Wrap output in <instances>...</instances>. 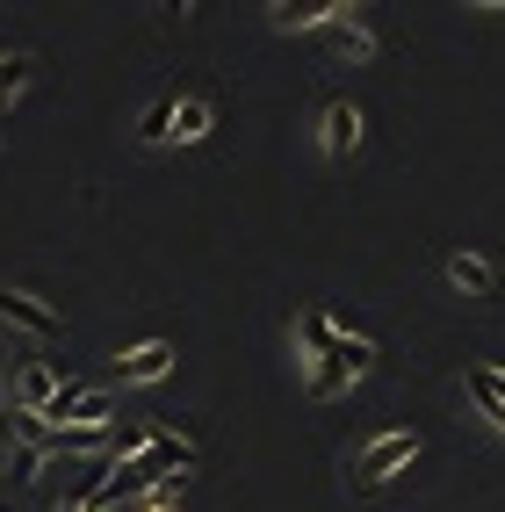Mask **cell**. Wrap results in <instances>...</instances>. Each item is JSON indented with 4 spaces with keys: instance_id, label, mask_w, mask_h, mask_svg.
Masks as SVG:
<instances>
[{
    "instance_id": "obj_4",
    "label": "cell",
    "mask_w": 505,
    "mask_h": 512,
    "mask_svg": "<svg viewBox=\"0 0 505 512\" xmlns=\"http://www.w3.org/2000/svg\"><path fill=\"white\" fill-rule=\"evenodd\" d=\"M58 390H65V375H58L51 361H22V368H15V412H37V419H44Z\"/></svg>"
},
{
    "instance_id": "obj_16",
    "label": "cell",
    "mask_w": 505,
    "mask_h": 512,
    "mask_svg": "<svg viewBox=\"0 0 505 512\" xmlns=\"http://www.w3.org/2000/svg\"><path fill=\"white\" fill-rule=\"evenodd\" d=\"M181 491H188V476H166V484L145 498V512H181Z\"/></svg>"
},
{
    "instance_id": "obj_7",
    "label": "cell",
    "mask_w": 505,
    "mask_h": 512,
    "mask_svg": "<svg viewBox=\"0 0 505 512\" xmlns=\"http://www.w3.org/2000/svg\"><path fill=\"white\" fill-rule=\"evenodd\" d=\"M469 397H477V412L505 433V368H491V361H469Z\"/></svg>"
},
{
    "instance_id": "obj_14",
    "label": "cell",
    "mask_w": 505,
    "mask_h": 512,
    "mask_svg": "<svg viewBox=\"0 0 505 512\" xmlns=\"http://www.w3.org/2000/svg\"><path fill=\"white\" fill-rule=\"evenodd\" d=\"M44 448H37V440H15V448H8V476H15V484H37V476H44Z\"/></svg>"
},
{
    "instance_id": "obj_8",
    "label": "cell",
    "mask_w": 505,
    "mask_h": 512,
    "mask_svg": "<svg viewBox=\"0 0 505 512\" xmlns=\"http://www.w3.org/2000/svg\"><path fill=\"white\" fill-rule=\"evenodd\" d=\"M174 109H181V94H152L138 116V145H174Z\"/></svg>"
},
{
    "instance_id": "obj_5",
    "label": "cell",
    "mask_w": 505,
    "mask_h": 512,
    "mask_svg": "<svg viewBox=\"0 0 505 512\" xmlns=\"http://www.w3.org/2000/svg\"><path fill=\"white\" fill-rule=\"evenodd\" d=\"M318 145L332 159H354L361 152V109L354 101H325V116H318Z\"/></svg>"
},
{
    "instance_id": "obj_12",
    "label": "cell",
    "mask_w": 505,
    "mask_h": 512,
    "mask_svg": "<svg viewBox=\"0 0 505 512\" xmlns=\"http://www.w3.org/2000/svg\"><path fill=\"white\" fill-rule=\"evenodd\" d=\"M325 44H332V58H354V65L376 51V37H368L361 22H332V29H325Z\"/></svg>"
},
{
    "instance_id": "obj_17",
    "label": "cell",
    "mask_w": 505,
    "mask_h": 512,
    "mask_svg": "<svg viewBox=\"0 0 505 512\" xmlns=\"http://www.w3.org/2000/svg\"><path fill=\"white\" fill-rule=\"evenodd\" d=\"M65 512H94V505H80V498H73V505H65Z\"/></svg>"
},
{
    "instance_id": "obj_10",
    "label": "cell",
    "mask_w": 505,
    "mask_h": 512,
    "mask_svg": "<svg viewBox=\"0 0 505 512\" xmlns=\"http://www.w3.org/2000/svg\"><path fill=\"white\" fill-rule=\"evenodd\" d=\"M29 80H37V51H0V109L29 94Z\"/></svg>"
},
{
    "instance_id": "obj_15",
    "label": "cell",
    "mask_w": 505,
    "mask_h": 512,
    "mask_svg": "<svg viewBox=\"0 0 505 512\" xmlns=\"http://www.w3.org/2000/svg\"><path fill=\"white\" fill-rule=\"evenodd\" d=\"M296 339H303V347H311V361H318L332 339H340V325H332L325 311H303V318H296Z\"/></svg>"
},
{
    "instance_id": "obj_3",
    "label": "cell",
    "mask_w": 505,
    "mask_h": 512,
    "mask_svg": "<svg viewBox=\"0 0 505 512\" xmlns=\"http://www.w3.org/2000/svg\"><path fill=\"white\" fill-rule=\"evenodd\" d=\"M347 15H354L347 0H303V8H296V0H275V8H267V22L289 29V37H296V29H332V22H347Z\"/></svg>"
},
{
    "instance_id": "obj_9",
    "label": "cell",
    "mask_w": 505,
    "mask_h": 512,
    "mask_svg": "<svg viewBox=\"0 0 505 512\" xmlns=\"http://www.w3.org/2000/svg\"><path fill=\"white\" fill-rule=\"evenodd\" d=\"M448 282L469 289V296H491V289H498V267H491L484 253H455V260H448Z\"/></svg>"
},
{
    "instance_id": "obj_13",
    "label": "cell",
    "mask_w": 505,
    "mask_h": 512,
    "mask_svg": "<svg viewBox=\"0 0 505 512\" xmlns=\"http://www.w3.org/2000/svg\"><path fill=\"white\" fill-rule=\"evenodd\" d=\"M174 138H181V145H202V138H210V101H195V94L181 101V109H174Z\"/></svg>"
},
{
    "instance_id": "obj_6",
    "label": "cell",
    "mask_w": 505,
    "mask_h": 512,
    "mask_svg": "<svg viewBox=\"0 0 505 512\" xmlns=\"http://www.w3.org/2000/svg\"><path fill=\"white\" fill-rule=\"evenodd\" d=\"M166 375H174V347L166 339H145V347H130L116 361V383H166Z\"/></svg>"
},
{
    "instance_id": "obj_1",
    "label": "cell",
    "mask_w": 505,
    "mask_h": 512,
    "mask_svg": "<svg viewBox=\"0 0 505 512\" xmlns=\"http://www.w3.org/2000/svg\"><path fill=\"white\" fill-rule=\"evenodd\" d=\"M412 462H419V433L390 426V433H376V440L354 455V476H347V484H354V491H376V484H390V476L412 469Z\"/></svg>"
},
{
    "instance_id": "obj_11",
    "label": "cell",
    "mask_w": 505,
    "mask_h": 512,
    "mask_svg": "<svg viewBox=\"0 0 505 512\" xmlns=\"http://www.w3.org/2000/svg\"><path fill=\"white\" fill-rule=\"evenodd\" d=\"M318 361H340L347 375H368V368H376L383 354H376V339H354V332H340V339H332V347H325Z\"/></svg>"
},
{
    "instance_id": "obj_2",
    "label": "cell",
    "mask_w": 505,
    "mask_h": 512,
    "mask_svg": "<svg viewBox=\"0 0 505 512\" xmlns=\"http://www.w3.org/2000/svg\"><path fill=\"white\" fill-rule=\"evenodd\" d=\"M0 325H15V332H29V339H58V332H65V318L51 311L44 296H29V289H0Z\"/></svg>"
}]
</instances>
